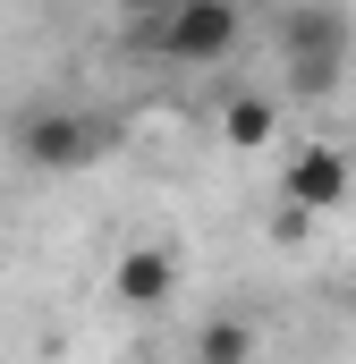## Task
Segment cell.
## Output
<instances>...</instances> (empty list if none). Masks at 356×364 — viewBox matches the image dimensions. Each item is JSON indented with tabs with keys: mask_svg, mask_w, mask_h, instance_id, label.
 Listing matches in <instances>:
<instances>
[{
	"mask_svg": "<svg viewBox=\"0 0 356 364\" xmlns=\"http://www.w3.org/2000/svg\"><path fill=\"white\" fill-rule=\"evenodd\" d=\"M255 356V322H204L195 331V364H246Z\"/></svg>",
	"mask_w": 356,
	"mask_h": 364,
	"instance_id": "7",
	"label": "cell"
},
{
	"mask_svg": "<svg viewBox=\"0 0 356 364\" xmlns=\"http://www.w3.org/2000/svg\"><path fill=\"white\" fill-rule=\"evenodd\" d=\"M221 136H229L238 153H263L271 136H280V102H263V93H238V102L221 110Z\"/></svg>",
	"mask_w": 356,
	"mask_h": 364,
	"instance_id": "6",
	"label": "cell"
},
{
	"mask_svg": "<svg viewBox=\"0 0 356 364\" xmlns=\"http://www.w3.org/2000/svg\"><path fill=\"white\" fill-rule=\"evenodd\" d=\"M356 68V26L348 9H331V0H297L288 17H280V77L297 102H323V93H340Z\"/></svg>",
	"mask_w": 356,
	"mask_h": 364,
	"instance_id": "2",
	"label": "cell"
},
{
	"mask_svg": "<svg viewBox=\"0 0 356 364\" xmlns=\"http://www.w3.org/2000/svg\"><path fill=\"white\" fill-rule=\"evenodd\" d=\"M9 153L43 178H85L119 153V119L102 102H68V93H34L9 110Z\"/></svg>",
	"mask_w": 356,
	"mask_h": 364,
	"instance_id": "1",
	"label": "cell"
},
{
	"mask_svg": "<svg viewBox=\"0 0 356 364\" xmlns=\"http://www.w3.org/2000/svg\"><path fill=\"white\" fill-rule=\"evenodd\" d=\"M238 34H246V9H238V0H162L153 17L127 26V43H136L145 60H170V68H212V60H229Z\"/></svg>",
	"mask_w": 356,
	"mask_h": 364,
	"instance_id": "3",
	"label": "cell"
},
{
	"mask_svg": "<svg viewBox=\"0 0 356 364\" xmlns=\"http://www.w3.org/2000/svg\"><path fill=\"white\" fill-rule=\"evenodd\" d=\"M288 203H297V212H331V203H348V153L305 144V153L288 161Z\"/></svg>",
	"mask_w": 356,
	"mask_h": 364,
	"instance_id": "5",
	"label": "cell"
},
{
	"mask_svg": "<svg viewBox=\"0 0 356 364\" xmlns=\"http://www.w3.org/2000/svg\"><path fill=\"white\" fill-rule=\"evenodd\" d=\"M187 263H178V246H127L119 263H110V296L119 305H136V314H153V305H170Z\"/></svg>",
	"mask_w": 356,
	"mask_h": 364,
	"instance_id": "4",
	"label": "cell"
}]
</instances>
